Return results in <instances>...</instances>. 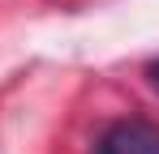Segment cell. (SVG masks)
<instances>
[{
    "label": "cell",
    "instance_id": "6da1fadb",
    "mask_svg": "<svg viewBox=\"0 0 159 154\" xmlns=\"http://www.w3.org/2000/svg\"><path fill=\"white\" fill-rule=\"evenodd\" d=\"M99 154H159V124L151 120H116L99 137Z\"/></svg>",
    "mask_w": 159,
    "mask_h": 154
},
{
    "label": "cell",
    "instance_id": "7a4b0ae2",
    "mask_svg": "<svg viewBox=\"0 0 159 154\" xmlns=\"http://www.w3.org/2000/svg\"><path fill=\"white\" fill-rule=\"evenodd\" d=\"M146 77H151V86H155V90H159V60H155V64H151V69H146Z\"/></svg>",
    "mask_w": 159,
    "mask_h": 154
}]
</instances>
